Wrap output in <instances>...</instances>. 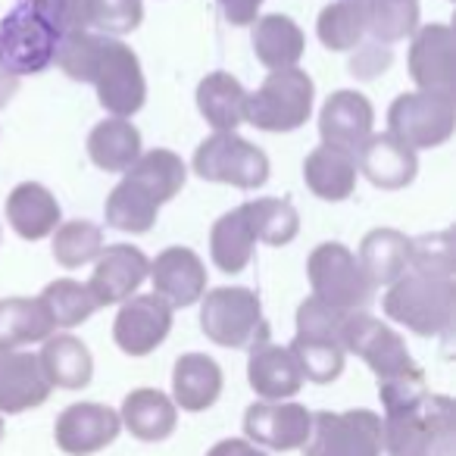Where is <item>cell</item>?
<instances>
[{
  "label": "cell",
  "instance_id": "obj_31",
  "mask_svg": "<svg viewBox=\"0 0 456 456\" xmlns=\"http://www.w3.org/2000/svg\"><path fill=\"white\" fill-rule=\"evenodd\" d=\"M254 248L256 235L241 207L216 219L213 232H209V256H213L216 269L228 275L244 273L248 263L254 260Z\"/></svg>",
  "mask_w": 456,
  "mask_h": 456
},
{
  "label": "cell",
  "instance_id": "obj_44",
  "mask_svg": "<svg viewBox=\"0 0 456 456\" xmlns=\"http://www.w3.org/2000/svg\"><path fill=\"white\" fill-rule=\"evenodd\" d=\"M387 63H391V51H387L385 45H366L362 47V57L354 60V76L360 78H372L379 76L381 69H387Z\"/></svg>",
  "mask_w": 456,
  "mask_h": 456
},
{
  "label": "cell",
  "instance_id": "obj_17",
  "mask_svg": "<svg viewBox=\"0 0 456 456\" xmlns=\"http://www.w3.org/2000/svg\"><path fill=\"white\" fill-rule=\"evenodd\" d=\"M372 126H375V110L369 103V97L360 94V91H335L322 103V113H319L322 144L347 151L354 157L372 138Z\"/></svg>",
  "mask_w": 456,
  "mask_h": 456
},
{
  "label": "cell",
  "instance_id": "obj_15",
  "mask_svg": "<svg viewBox=\"0 0 456 456\" xmlns=\"http://www.w3.org/2000/svg\"><path fill=\"white\" fill-rule=\"evenodd\" d=\"M456 35L444 22L419 28L410 47V76L419 91L456 94Z\"/></svg>",
  "mask_w": 456,
  "mask_h": 456
},
{
  "label": "cell",
  "instance_id": "obj_22",
  "mask_svg": "<svg viewBox=\"0 0 456 456\" xmlns=\"http://www.w3.org/2000/svg\"><path fill=\"white\" fill-rule=\"evenodd\" d=\"M222 369L207 354H184L172 369V403L184 412H203L219 400L222 394Z\"/></svg>",
  "mask_w": 456,
  "mask_h": 456
},
{
  "label": "cell",
  "instance_id": "obj_21",
  "mask_svg": "<svg viewBox=\"0 0 456 456\" xmlns=\"http://www.w3.org/2000/svg\"><path fill=\"white\" fill-rule=\"evenodd\" d=\"M248 381L260 400H288L304 387V375L288 347H279L273 341H260L250 347L248 360Z\"/></svg>",
  "mask_w": 456,
  "mask_h": 456
},
{
  "label": "cell",
  "instance_id": "obj_35",
  "mask_svg": "<svg viewBox=\"0 0 456 456\" xmlns=\"http://www.w3.org/2000/svg\"><path fill=\"white\" fill-rule=\"evenodd\" d=\"M107 225L119 228V232H128V235H144L151 232L153 222H157L159 203L153 200L151 194L138 188L132 178H122L107 197Z\"/></svg>",
  "mask_w": 456,
  "mask_h": 456
},
{
  "label": "cell",
  "instance_id": "obj_45",
  "mask_svg": "<svg viewBox=\"0 0 456 456\" xmlns=\"http://www.w3.org/2000/svg\"><path fill=\"white\" fill-rule=\"evenodd\" d=\"M232 26H254L256 13H260L263 0H216Z\"/></svg>",
  "mask_w": 456,
  "mask_h": 456
},
{
  "label": "cell",
  "instance_id": "obj_19",
  "mask_svg": "<svg viewBox=\"0 0 456 456\" xmlns=\"http://www.w3.org/2000/svg\"><path fill=\"white\" fill-rule=\"evenodd\" d=\"M51 381L41 372L38 354L28 350H7L0 354V416L38 410L51 397Z\"/></svg>",
  "mask_w": 456,
  "mask_h": 456
},
{
  "label": "cell",
  "instance_id": "obj_6",
  "mask_svg": "<svg viewBox=\"0 0 456 456\" xmlns=\"http://www.w3.org/2000/svg\"><path fill=\"white\" fill-rule=\"evenodd\" d=\"M313 85L310 72L304 69H279L269 72L266 82L248 94V122L263 132H294L313 113Z\"/></svg>",
  "mask_w": 456,
  "mask_h": 456
},
{
  "label": "cell",
  "instance_id": "obj_30",
  "mask_svg": "<svg viewBox=\"0 0 456 456\" xmlns=\"http://www.w3.org/2000/svg\"><path fill=\"white\" fill-rule=\"evenodd\" d=\"M53 322L38 297H7L0 300V354L20 350L26 344L47 341Z\"/></svg>",
  "mask_w": 456,
  "mask_h": 456
},
{
  "label": "cell",
  "instance_id": "obj_33",
  "mask_svg": "<svg viewBox=\"0 0 456 456\" xmlns=\"http://www.w3.org/2000/svg\"><path fill=\"white\" fill-rule=\"evenodd\" d=\"M288 350L297 360L304 381H313V385H331L344 372V360H347L341 338L325 335V331H297Z\"/></svg>",
  "mask_w": 456,
  "mask_h": 456
},
{
  "label": "cell",
  "instance_id": "obj_29",
  "mask_svg": "<svg viewBox=\"0 0 456 456\" xmlns=\"http://www.w3.org/2000/svg\"><path fill=\"white\" fill-rule=\"evenodd\" d=\"M372 285H394L410 269V238L397 228H372L356 254Z\"/></svg>",
  "mask_w": 456,
  "mask_h": 456
},
{
  "label": "cell",
  "instance_id": "obj_25",
  "mask_svg": "<svg viewBox=\"0 0 456 456\" xmlns=\"http://www.w3.org/2000/svg\"><path fill=\"white\" fill-rule=\"evenodd\" d=\"M38 362L51 387L82 391L94 379V356L76 335H51L41 347Z\"/></svg>",
  "mask_w": 456,
  "mask_h": 456
},
{
  "label": "cell",
  "instance_id": "obj_23",
  "mask_svg": "<svg viewBox=\"0 0 456 456\" xmlns=\"http://www.w3.org/2000/svg\"><path fill=\"white\" fill-rule=\"evenodd\" d=\"M122 428L132 431V437L144 444H157L175 431L178 410L172 403L169 394L157 391V387H138V391L126 394L119 410Z\"/></svg>",
  "mask_w": 456,
  "mask_h": 456
},
{
  "label": "cell",
  "instance_id": "obj_36",
  "mask_svg": "<svg viewBox=\"0 0 456 456\" xmlns=\"http://www.w3.org/2000/svg\"><path fill=\"white\" fill-rule=\"evenodd\" d=\"M366 22V35L379 45L403 41L419 28V0H356Z\"/></svg>",
  "mask_w": 456,
  "mask_h": 456
},
{
  "label": "cell",
  "instance_id": "obj_46",
  "mask_svg": "<svg viewBox=\"0 0 456 456\" xmlns=\"http://www.w3.org/2000/svg\"><path fill=\"white\" fill-rule=\"evenodd\" d=\"M207 456H269V453L263 447H256V444L244 441V437H225V441L213 444L207 450Z\"/></svg>",
  "mask_w": 456,
  "mask_h": 456
},
{
  "label": "cell",
  "instance_id": "obj_18",
  "mask_svg": "<svg viewBox=\"0 0 456 456\" xmlns=\"http://www.w3.org/2000/svg\"><path fill=\"white\" fill-rule=\"evenodd\" d=\"M153 281V294L163 297L172 310L194 306L207 291V269L203 260L188 248H166L147 269Z\"/></svg>",
  "mask_w": 456,
  "mask_h": 456
},
{
  "label": "cell",
  "instance_id": "obj_7",
  "mask_svg": "<svg viewBox=\"0 0 456 456\" xmlns=\"http://www.w3.org/2000/svg\"><path fill=\"white\" fill-rule=\"evenodd\" d=\"M456 128L453 94L410 91L400 94L387 110V134L403 141L410 151H431L450 141Z\"/></svg>",
  "mask_w": 456,
  "mask_h": 456
},
{
  "label": "cell",
  "instance_id": "obj_40",
  "mask_svg": "<svg viewBox=\"0 0 456 456\" xmlns=\"http://www.w3.org/2000/svg\"><path fill=\"white\" fill-rule=\"evenodd\" d=\"M103 250V232L88 219H72L53 232V260L63 269H78L97 260Z\"/></svg>",
  "mask_w": 456,
  "mask_h": 456
},
{
  "label": "cell",
  "instance_id": "obj_8",
  "mask_svg": "<svg viewBox=\"0 0 456 456\" xmlns=\"http://www.w3.org/2000/svg\"><path fill=\"white\" fill-rule=\"evenodd\" d=\"M194 172L203 182L254 191L269 182V157L238 132H216L197 147Z\"/></svg>",
  "mask_w": 456,
  "mask_h": 456
},
{
  "label": "cell",
  "instance_id": "obj_41",
  "mask_svg": "<svg viewBox=\"0 0 456 456\" xmlns=\"http://www.w3.org/2000/svg\"><path fill=\"white\" fill-rule=\"evenodd\" d=\"M144 20L141 0H85V22L101 35H128Z\"/></svg>",
  "mask_w": 456,
  "mask_h": 456
},
{
  "label": "cell",
  "instance_id": "obj_20",
  "mask_svg": "<svg viewBox=\"0 0 456 456\" xmlns=\"http://www.w3.org/2000/svg\"><path fill=\"white\" fill-rule=\"evenodd\" d=\"M356 172L369 178L381 191H400L412 184L419 172L416 151L397 141L394 134H372L356 153Z\"/></svg>",
  "mask_w": 456,
  "mask_h": 456
},
{
  "label": "cell",
  "instance_id": "obj_10",
  "mask_svg": "<svg viewBox=\"0 0 456 456\" xmlns=\"http://www.w3.org/2000/svg\"><path fill=\"white\" fill-rule=\"evenodd\" d=\"M341 344L347 354H356L372 369L379 385L381 381H394V379H403V375L419 372L403 338L391 325L381 322V319L369 316V313H347L341 329Z\"/></svg>",
  "mask_w": 456,
  "mask_h": 456
},
{
  "label": "cell",
  "instance_id": "obj_13",
  "mask_svg": "<svg viewBox=\"0 0 456 456\" xmlns=\"http://www.w3.org/2000/svg\"><path fill=\"white\" fill-rule=\"evenodd\" d=\"M313 412L304 403H294V400H260V403H250L244 412V441L256 444V447L266 450H304L306 437H310Z\"/></svg>",
  "mask_w": 456,
  "mask_h": 456
},
{
  "label": "cell",
  "instance_id": "obj_11",
  "mask_svg": "<svg viewBox=\"0 0 456 456\" xmlns=\"http://www.w3.org/2000/svg\"><path fill=\"white\" fill-rule=\"evenodd\" d=\"M57 41L60 35L28 4L0 22V60L20 78L45 72L53 63Z\"/></svg>",
  "mask_w": 456,
  "mask_h": 456
},
{
  "label": "cell",
  "instance_id": "obj_42",
  "mask_svg": "<svg viewBox=\"0 0 456 456\" xmlns=\"http://www.w3.org/2000/svg\"><path fill=\"white\" fill-rule=\"evenodd\" d=\"M410 269L412 273L453 279L456 263H453V238H450V232L410 238Z\"/></svg>",
  "mask_w": 456,
  "mask_h": 456
},
{
  "label": "cell",
  "instance_id": "obj_12",
  "mask_svg": "<svg viewBox=\"0 0 456 456\" xmlns=\"http://www.w3.org/2000/svg\"><path fill=\"white\" fill-rule=\"evenodd\" d=\"M119 412L107 403L82 400L66 406L53 425V441L66 456H94L119 437Z\"/></svg>",
  "mask_w": 456,
  "mask_h": 456
},
{
  "label": "cell",
  "instance_id": "obj_3",
  "mask_svg": "<svg viewBox=\"0 0 456 456\" xmlns=\"http://www.w3.org/2000/svg\"><path fill=\"white\" fill-rule=\"evenodd\" d=\"M381 304H385L387 319L406 325L412 335H447L456 319V281L406 269L394 285H387Z\"/></svg>",
  "mask_w": 456,
  "mask_h": 456
},
{
  "label": "cell",
  "instance_id": "obj_28",
  "mask_svg": "<svg viewBox=\"0 0 456 456\" xmlns=\"http://www.w3.org/2000/svg\"><path fill=\"white\" fill-rule=\"evenodd\" d=\"M306 51V38L291 16L269 13L254 20V53L266 69H294Z\"/></svg>",
  "mask_w": 456,
  "mask_h": 456
},
{
  "label": "cell",
  "instance_id": "obj_34",
  "mask_svg": "<svg viewBox=\"0 0 456 456\" xmlns=\"http://www.w3.org/2000/svg\"><path fill=\"white\" fill-rule=\"evenodd\" d=\"M126 175L132 178L144 194H151L159 207L169 203L172 197L184 188V182H188V169H184L182 157L172 153V151H163V147L141 153Z\"/></svg>",
  "mask_w": 456,
  "mask_h": 456
},
{
  "label": "cell",
  "instance_id": "obj_47",
  "mask_svg": "<svg viewBox=\"0 0 456 456\" xmlns=\"http://www.w3.org/2000/svg\"><path fill=\"white\" fill-rule=\"evenodd\" d=\"M16 88H20V76H13V72L4 66V60H0V107H7V103L13 101Z\"/></svg>",
  "mask_w": 456,
  "mask_h": 456
},
{
  "label": "cell",
  "instance_id": "obj_14",
  "mask_svg": "<svg viewBox=\"0 0 456 456\" xmlns=\"http://www.w3.org/2000/svg\"><path fill=\"white\" fill-rule=\"evenodd\" d=\"M172 331V306L157 294H138L119 306L113 322V341L122 354L147 356Z\"/></svg>",
  "mask_w": 456,
  "mask_h": 456
},
{
  "label": "cell",
  "instance_id": "obj_37",
  "mask_svg": "<svg viewBox=\"0 0 456 456\" xmlns=\"http://www.w3.org/2000/svg\"><path fill=\"white\" fill-rule=\"evenodd\" d=\"M244 216H248L250 228H254L256 241L269 244V248H285L297 238L300 232V216L288 200L279 197H260V200L244 203Z\"/></svg>",
  "mask_w": 456,
  "mask_h": 456
},
{
  "label": "cell",
  "instance_id": "obj_48",
  "mask_svg": "<svg viewBox=\"0 0 456 456\" xmlns=\"http://www.w3.org/2000/svg\"><path fill=\"white\" fill-rule=\"evenodd\" d=\"M0 437H4V416H0Z\"/></svg>",
  "mask_w": 456,
  "mask_h": 456
},
{
  "label": "cell",
  "instance_id": "obj_43",
  "mask_svg": "<svg viewBox=\"0 0 456 456\" xmlns=\"http://www.w3.org/2000/svg\"><path fill=\"white\" fill-rule=\"evenodd\" d=\"M28 7H32L57 35L88 28V22H85V0H28Z\"/></svg>",
  "mask_w": 456,
  "mask_h": 456
},
{
  "label": "cell",
  "instance_id": "obj_1",
  "mask_svg": "<svg viewBox=\"0 0 456 456\" xmlns=\"http://www.w3.org/2000/svg\"><path fill=\"white\" fill-rule=\"evenodd\" d=\"M76 82H91L97 88V101L116 119H128L144 107L147 82L141 72V60L132 47L110 35H88L78 57Z\"/></svg>",
  "mask_w": 456,
  "mask_h": 456
},
{
  "label": "cell",
  "instance_id": "obj_24",
  "mask_svg": "<svg viewBox=\"0 0 456 456\" xmlns=\"http://www.w3.org/2000/svg\"><path fill=\"white\" fill-rule=\"evenodd\" d=\"M7 222L26 241H41L60 228V203L45 184L22 182L7 197Z\"/></svg>",
  "mask_w": 456,
  "mask_h": 456
},
{
  "label": "cell",
  "instance_id": "obj_5",
  "mask_svg": "<svg viewBox=\"0 0 456 456\" xmlns=\"http://www.w3.org/2000/svg\"><path fill=\"white\" fill-rule=\"evenodd\" d=\"M313 297L341 313H366L375 300V285L344 244H319L306 263Z\"/></svg>",
  "mask_w": 456,
  "mask_h": 456
},
{
  "label": "cell",
  "instance_id": "obj_16",
  "mask_svg": "<svg viewBox=\"0 0 456 456\" xmlns=\"http://www.w3.org/2000/svg\"><path fill=\"white\" fill-rule=\"evenodd\" d=\"M147 269H151V260L138 248H132V244H110V248L101 250L91 281L85 288L94 297L97 310L101 306L126 304L144 285Z\"/></svg>",
  "mask_w": 456,
  "mask_h": 456
},
{
  "label": "cell",
  "instance_id": "obj_2",
  "mask_svg": "<svg viewBox=\"0 0 456 456\" xmlns=\"http://www.w3.org/2000/svg\"><path fill=\"white\" fill-rule=\"evenodd\" d=\"M456 403L444 394H425L419 403L385 412L381 453L385 456H453Z\"/></svg>",
  "mask_w": 456,
  "mask_h": 456
},
{
  "label": "cell",
  "instance_id": "obj_32",
  "mask_svg": "<svg viewBox=\"0 0 456 456\" xmlns=\"http://www.w3.org/2000/svg\"><path fill=\"white\" fill-rule=\"evenodd\" d=\"M88 157L103 172H128L141 157V132L128 119L97 122L88 134Z\"/></svg>",
  "mask_w": 456,
  "mask_h": 456
},
{
  "label": "cell",
  "instance_id": "obj_4",
  "mask_svg": "<svg viewBox=\"0 0 456 456\" xmlns=\"http://www.w3.org/2000/svg\"><path fill=\"white\" fill-rule=\"evenodd\" d=\"M200 329L209 341L228 350H250L269 341L263 304L248 288H213L200 304Z\"/></svg>",
  "mask_w": 456,
  "mask_h": 456
},
{
  "label": "cell",
  "instance_id": "obj_38",
  "mask_svg": "<svg viewBox=\"0 0 456 456\" xmlns=\"http://www.w3.org/2000/svg\"><path fill=\"white\" fill-rule=\"evenodd\" d=\"M41 304H45L47 316H51L53 329H76V325L88 322L97 313L94 297L88 288L76 279H57L41 291Z\"/></svg>",
  "mask_w": 456,
  "mask_h": 456
},
{
  "label": "cell",
  "instance_id": "obj_39",
  "mask_svg": "<svg viewBox=\"0 0 456 456\" xmlns=\"http://www.w3.org/2000/svg\"><path fill=\"white\" fill-rule=\"evenodd\" d=\"M316 35L329 51H354L366 38V22L356 0H335L319 13Z\"/></svg>",
  "mask_w": 456,
  "mask_h": 456
},
{
  "label": "cell",
  "instance_id": "obj_26",
  "mask_svg": "<svg viewBox=\"0 0 456 456\" xmlns=\"http://www.w3.org/2000/svg\"><path fill=\"white\" fill-rule=\"evenodd\" d=\"M197 110L216 132H235L248 122V91L228 72H209L197 85Z\"/></svg>",
  "mask_w": 456,
  "mask_h": 456
},
{
  "label": "cell",
  "instance_id": "obj_27",
  "mask_svg": "<svg viewBox=\"0 0 456 456\" xmlns=\"http://www.w3.org/2000/svg\"><path fill=\"white\" fill-rule=\"evenodd\" d=\"M304 182L319 200H347L356 188V157L338 147H316L304 159Z\"/></svg>",
  "mask_w": 456,
  "mask_h": 456
},
{
  "label": "cell",
  "instance_id": "obj_9",
  "mask_svg": "<svg viewBox=\"0 0 456 456\" xmlns=\"http://www.w3.org/2000/svg\"><path fill=\"white\" fill-rule=\"evenodd\" d=\"M304 456H381V416L372 410L313 412Z\"/></svg>",
  "mask_w": 456,
  "mask_h": 456
}]
</instances>
